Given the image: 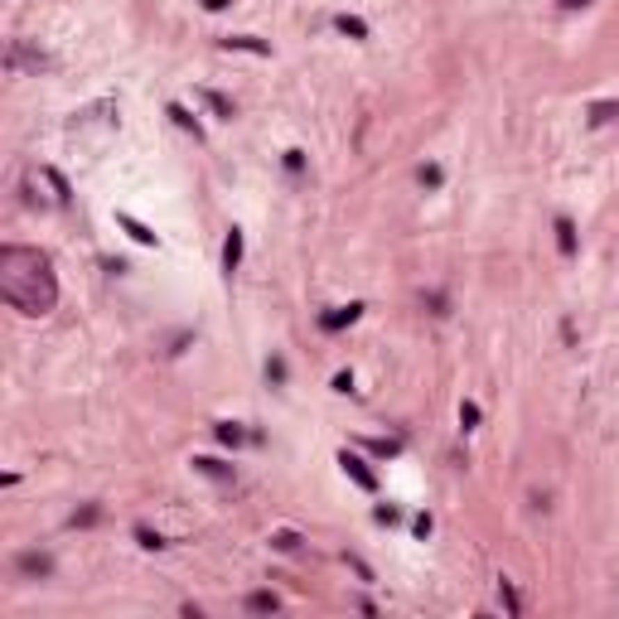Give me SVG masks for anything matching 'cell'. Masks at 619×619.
<instances>
[{"instance_id": "10", "label": "cell", "mask_w": 619, "mask_h": 619, "mask_svg": "<svg viewBox=\"0 0 619 619\" xmlns=\"http://www.w3.org/2000/svg\"><path fill=\"white\" fill-rule=\"evenodd\" d=\"M223 49H247V54H266V44H262V39H247V34H232V39H223Z\"/></svg>"}, {"instance_id": "3", "label": "cell", "mask_w": 619, "mask_h": 619, "mask_svg": "<svg viewBox=\"0 0 619 619\" xmlns=\"http://www.w3.org/2000/svg\"><path fill=\"white\" fill-rule=\"evenodd\" d=\"M15 566H19V576H39V581H44V576H54V561H49L44 552H19V561H15Z\"/></svg>"}, {"instance_id": "13", "label": "cell", "mask_w": 619, "mask_h": 619, "mask_svg": "<svg viewBox=\"0 0 619 619\" xmlns=\"http://www.w3.org/2000/svg\"><path fill=\"white\" fill-rule=\"evenodd\" d=\"M499 600H504V610H508V615H517V610H522V605H517L513 581H499Z\"/></svg>"}, {"instance_id": "15", "label": "cell", "mask_w": 619, "mask_h": 619, "mask_svg": "<svg viewBox=\"0 0 619 619\" xmlns=\"http://www.w3.org/2000/svg\"><path fill=\"white\" fill-rule=\"evenodd\" d=\"M136 542H140V547H150V552H160V547H165V537H160V532H150V527H136Z\"/></svg>"}, {"instance_id": "1", "label": "cell", "mask_w": 619, "mask_h": 619, "mask_svg": "<svg viewBox=\"0 0 619 619\" xmlns=\"http://www.w3.org/2000/svg\"><path fill=\"white\" fill-rule=\"evenodd\" d=\"M0 296L19 314H49L58 300V281L49 271V257L34 247H0Z\"/></svg>"}, {"instance_id": "2", "label": "cell", "mask_w": 619, "mask_h": 619, "mask_svg": "<svg viewBox=\"0 0 619 619\" xmlns=\"http://www.w3.org/2000/svg\"><path fill=\"white\" fill-rule=\"evenodd\" d=\"M339 465H344V474H348V479H353L358 489H368V494L378 489V479H373V469H368V465H363L358 455H348V450H344V455H339Z\"/></svg>"}, {"instance_id": "16", "label": "cell", "mask_w": 619, "mask_h": 619, "mask_svg": "<svg viewBox=\"0 0 619 619\" xmlns=\"http://www.w3.org/2000/svg\"><path fill=\"white\" fill-rule=\"evenodd\" d=\"M619 116V102H595L590 106V121H615Z\"/></svg>"}, {"instance_id": "8", "label": "cell", "mask_w": 619, "mask_h": 619, "mask_svg": "<svg viewBox=\"0 0 619 619\" xmlns=\"http://www.w3.org/2000/svg\"><path fill=\"white\" fill-rule=\"evenodd\" d=\"M194 469L208 474V479H232V465H223V460H213V455H199V460H194Z\"/></svg>"}, {"instance_id": "20", "label": "cell", "mask_w": 619, "mask_h": 619, "mask_svg": "<svg viewBox=\"0 0 619 619\" xmlns=\"http://www.w3.org/2000/svg\"><path fill=\"white\" fill-rule=\"evenodd\" d=\"M208 106H213L218 116H232V106H227V97H218V93H208Z\"/></svg>"}, {"instance_id": "18", "label": "cell", "mask_w": 619, "mask_h": 619, "mask_svg": "<svg viewBox=\"0 0 619 619\" xmlns=\"http://www.w3.org/2000/svg\"><path fill=\"white\" fill-rule=\"evenodd\" d=\"M460 426H465V431H474V426H479V407H474V402H465V407H460Z\"/></svg>"}, {"instance_id": "14", "label": "cell", "mask_w": 619, "mask_h": 619, "mask_svg": "<svg viewBox=\"0 0 619 619\" xmlns=\"http://www.w3.org/2000/svg\"><path fill=\"white\" fill-rule=\"evenodd\" d=\"M170 116H175V126H184V131H194V140H199V121H194V116H189V111H184V106H179V102L170 106Z\"/></svg>"}, {"instance_id": "12", "label": "cell", "mask_w": 619, "mask_h": 619, "mask_svg": "<svg viewBox=\"0 0 619 619\" xmlns=\"http://www.w3.org/2000/svg\"><path fill=\"white\" fill-rule=\"evenodd\" d=\"M271 547H276V552H296V547H300V537H296L291 527H281V532H271Z\"/></svg>"}, {"instance_id": "24", "label": "cell", "mask_w": 619, "mask_h": 619, "mask_svg": "<svg viewBox=\"0 0 619 619\" xmlns=\"http://www.w3.org/2000/svg\"><path fill=\"white\" fill-rule=\"evenodd\" d=\"M204 5H208V10H223V5H227V0H204Z\"/></svg>"}, {"instance_id": "4", "label": "cell", "mask_w": 619, "mask_h": 619, "mask_svg": "<svg viewBox=\"0 0 619 619\" xmlns=\"http://www.w3.org/2000/svg\"><path fill=\"white\" fill-rule=\"evenodd\" d=\"M237 266H242V232H237V227H232V232H227V237H223V271H227V276H232V271H237Z\"/></svg>"}, {"instance_id": "9", "label": "cell", "mask_w": 619, "mask_h": 619, "mask_svg": "<svg viewBox=\"0 0 619 619\" xmlns=\"http://www.w3.org/2000/svg\"><path fill=\"white\" fill-rule=\"evenodd\" d=\"M556 247H561V257H576V227H571V218H556Z\"/></svg>"}, {"instance_id": "5", "label": "cell", "mask_w": 619, "mask_h": 619, "mask_svg": "<svg viewBox=\"0 0 619 619\" xmlns=\"http://www.w3.org/2000/svg\"><path fill=\"white\" fill-rule=\"evenodd\" d=\"M358 314H363V305H358V300H353V305H339V310H329V314H324V319H319V324H324V329H329V334H334V329H344V324H353V319H358Z\"/></svg>"}, {"instance_id": "17", "label": "cell", "mask_w": 619, "mask_h": 619, "mask_svg": "<svg viewBox=\"0 0 619 619\" xmlns=\"http://www.w3.org/2000/svg\"><path fill=\"white\" fill-rule=\"evenodd\" d=\"M339 29H344V34H353V39H363V34H368V24H363V19H353V15H344V19H339Z\"/></svg>"}, {"instance_id": "6", "label": "cell", "mask_w": 619, "mask_h": 619, "mask_svg": "<svg viewBox=\"0 0 619 619\" xmlns=\"http://www.w3.org/2000/svg\"><path fill=\"white\" fill-rule=\"evenodd\" d=\"M116 223H121V227H126V232H131V237H136L140 247H155V232H150V227H145L140 218H131V213H116Z\"/></svg>"}, {"instance_id": "23", "label": "cell", "mask_w": 619, "mask_h": 619, "mask_svg": "<svg viewBox=\"0 0 619 619\" xmlns=\"http://www.w3.org/2000/svg\"><path fill=\"white\" fill-rule=\"evenodd\" d=\"M561 5H566V10H581V5H590V0H561Z\"/></svg>"}, {"instance_id": "22", "label": "cell", "mask_w": 619, "mask_h": 619, "mask_svg": "<svg viewBox=\"0 0 619 619\" xmlns=\"http://www.w3.org/2000/svg\"><path fill=\"white\" fill-rule=\"evenodd\" d=\"M73 522H83V527H88V522H97V508H93V504H88V508H83V513H73Z\"/></svg>"}, {"instance_id": "11", "label": "cell", "mask_w": 619, "mask_h": 619, "mask_svg": "<svg viewBox=\"0 0 619 619\" xmlns=\"http://www.w3.org/2000/svg\"><path fill=\"white\" fill-rule=\"evenodd\" d=\"M213 431H218V440H223V445H242V426H232V421H218Z\"/></svg>"}, {"instance_id": "19", "label": "cell", "mask_w": 619, "mask_h": 619, "mask_svg": "<svg viewBox=\"0 0 619 619\" xmlns=\"http://www.w3.org/2000/svg\"><path fill=\"white\" fill-rule=\"evenodd\" d=\"M421 184L435 189V184H440V170H435V165H421Z\"/></svg>"}, {"instance_id": "21", "label": "cell", "mask_w": 619, "mask_h": 619, "mask_svg": "<svg viewBox=\"0 0 619 619\" xmlns=\"http://www.w3.org/2000/svg\"><path fill=\"white\" fill-rule=\"evenodd\" d=\"M49 184H54V189H58V199L68 204V184H63V175H58V170H49Z\"/></svg>"}, {"instance_id": "7", "label": "cell", "mask_w": 619, "mask_h": 619, "mask_svg": "<svg viewBox=\"0 0 619 619\" xmlns=\"http://www.w3.org/2000/svg\"><path fill=\"white\" fill-rule=\"evenodd\" d=\"M247 610H252V615H276L281 600H276L271 590H252V595H247Z\"/></svg>"}]
</instances>
